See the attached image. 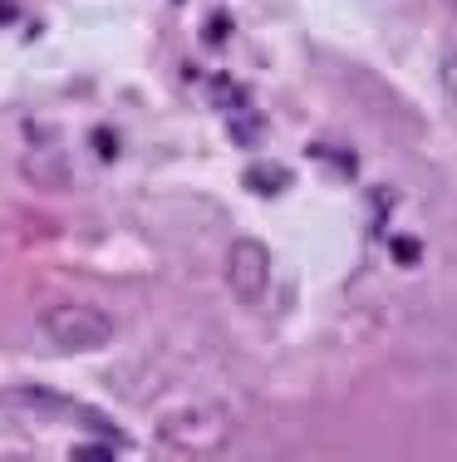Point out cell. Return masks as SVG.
Here are the masks:
<instances>
[{"instance_id": "cell-1", "label": "cell", "mask_w": 457, "mask_h": 462, "mask_svg": "<svg viewBox=\"0 0 457 462\" xmlns=\"http://www.w3.org/2000/svg\"><path fill=\"white\" fill-rule=\"evenodd\" d=\"M232 438H236L232 409L206 403V399L172 403V409H162L158 423H152V443H158L162 453H178V457H212V453H222Z\"/></svg>"}, {"instance_id": "cell-2", "label": "cell", "mask_w": 457, "mask_h": 462, "mask_svg": "<svg viewBox=\"0 0 457 462\" xmlns=\"http://www.w3.org/2000/svg\"><path fill=\"white\" fill-rule=\"evenodd\" d=\"M35 335L45 339L59 355H94V349H108L118 335V320L104 310V305L89 300H59L50 310H40Z\"/></svg>"}, {"instance_id": "cell-3", "label": "cell", "mask_w": 457, "mask_h": 462, "mask_svg": "<svg viewBox=\"0 0 457 462\" xmlns=\"http://www.w3.org/2000/svg\"><path fill=\"white\" fill-rule=\"evenodd\" d=\"M79 413V403L64 399L54 389L40 383H15V389H0V428H20V433H35V428H59L64 418Z\"/></svg>"}, {"instance_id": "cell-4", "label": "cell", "mask_w": 457, "mask_h": 462, "mask_svg": "<svg viewBox=\"0 0 457 462\" xmlns=\"http://www.w3.org/2000/svg\"><path fill=\"white\" fill-rule=\"evenodd\" d=\"M226 285L242 305H256L270 291V251L256 236H236L226 251Z\"/></svg>"}, {"instance_id": "cell-5", "label": "cell", "mask_w": 457, "mask_h": 462, "mask_svg": "<svg viewBox=\"0 0 457 462\" xmlns=\"http://www.w3.org/2000/svg\"><path fill=\"white\" fill-rule=\"evenodd\" d=\"M20 178L30 187H40V192H69L74 162H69V152L54 148V143H35V148L20 152Z\"/></svg>"}, {"instance_id": "cell-6", "label": "cell", "mask_w": 457, "mask_h": 462, "mask_svg": "<svg viewBox=\"0 0 457 462\" xmlns=\"http://www.w3.org/2000/svg\"><path fill=\"white\" fill-rule=\"evenodd\" d=\"M242 182L251 187L256 197H280L290 187V168H286V162H266V158H260V162H251V168L242 172Z\"/></svg>"}, {"instance_id": "cell-7", "label": "cell", "mask_w": 457, "mask_h": 462, "mask_svg": "<svg viewBox=\"0 0 457 462\" xmlns=\"http://www.w3.org/2000/svg\"><path fill=\"white\" fill-rule=\"evenodd\" d=\"M212 104L222 108V114H242V108H251V94H246L236 79L216 74V79H212Z\"/></svg>"}, {"instance_id": "cell-8", "label": "cell", "mask_w": 457, "mask_h": 462, "mask_svg": "<svg viewBox=\"0 0 457 462\" xmlns=\"http://www.w3.org/2000/svg\"><path fill=\"white\" fill-rule=\"evenodd\" d=\"M226 124H232V138L242 143V148H251V143H260V134H266V124H260L251 108H242V114H226Z\"/></svg>"}, {"instance_id": "cell-9", "label": "cell", "mask_w": 457, "mask_h": 462, "mask_svg": "<svg viewBox=\"0 0 457 462\" xmlns=\"http://www.w3.org/2000/svg\"><path fill=\"white\" fill-rule=\"evenodd\" d=\"M388 251H394L398 266H418V256H423V246L413 236H394V241H388Z\"/></svg>"}, {"instance_id": "cell-10", "label": "cell", "mask_w": 457, "mask_h": 462, "mask_svg": "<svg viewBox=\"0 0 457 462\" xmlns=\"http://www.w3.org/2000/svg\"><path fill=\"white\" fill-rule=\"evenodd\" d=\"M438 74H443V94H448L452 108H457V45L443 54V69H438Z\"/></svg>"}, {"instance_id": "cell-11", "label": "cell", "mask_w": 457, "mask_h": 462, "mask_svg": "<svg viewBox=\"0 0 457 462\" xmlns=\"http://www.w3.org/2000/svg\"><path fill=\"white\" fill-rule=\"evenodd\" d=\"M226 35H232V20H226V15H206V30H202L206 45H222Z\"/></svg>"}, {"instance_id": "cell-12", "label": "cell", "mask_w": 457, "mask_h": 462, "mask_svg": "<svg viewBox=\"0 0 457 462\" xmlns=\"http://www.w3.org/2000/svg\"><path fill=\"white\" fill-rule=\"evenodd\" d=\"M114 448H118V443H79V448H74V457H94V462H104V457H114Z\"/></svg>"}, {"instance_id": "cell-13", "label": "cell", "mask_w": 457, "mask_h": 462, "mask_svg": "<svg viewBox=\"0 0 457 462\" xmlns=\"http://www.w3.org/2000/svg\"><path fill=\"white\" fill-rule=\"evenodd\" d=\"M94 148H99V158H108V162L118 158V138L108 134V128H99V134H94Z\"/></svg>"}, {"instance_id": "cell-14", "label": "cell", "mask_w": 457, "mask_h": 462, "mask_svg": "<svg viewBox=\"0 0 457 462\" xmlns=\"http://www.w3.org/2000/svg\"><path fill=\"white\" fill-rule=\"evenodd\" d=\"M15 15H20V10H15V0H0V25H10Z\"/></svg>"}]
</instances>
